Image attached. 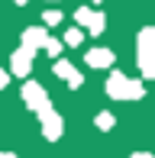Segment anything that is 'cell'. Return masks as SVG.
<instances>
[{
  "label": "cell",
  "instance_id": "6da1fadb",
  "mask_svg": "<svg viewBox=\"0 0 155 158\" xmlns=\"http://www.w3.org/2000/svg\"><path fill=\"white\" fill-rule=\"evenodd\" d=\"M110 94H113V97H139V94H142V87H139L136 81L129 84L123 74H113V81H110Z\"/></svg>",
  "mask_w": 155,
  "mask_h": 158
},
{
  "label": "cell",
  "instance_id": "7a4b0ae2",
  "mask_svg": "<svg viewBox=\"0 0 155 158\" xmlns=\"http://www.w3.org/2000/svg\"><path fill=\"white\" fill-rule=\"evenodd\" d=\"M13 68H16V74H23V71H29V48H26V52H19L16 58H13Z\"/></svg>",
  "mask_w": 155,
  "mask_h": 158
},
{
  "label": "cell",
  "instance_id": "3957f363",
  "mask_svg": "<svg viewBox=\"0 0 155 158\" xmlns=\"http://www.w3.org/2000/svg\"><path fill=\"white\" fill-rule=\"evenodd\" d=\"M87 61H90V64H110V61H113V55H110V52H90Z\"/></svg>",
  "mask_w": 155,
  "mask_h": 158
},
{
  "label": "cell",
  "instance_id": "277c9868",
  "mask_svg": "<svg viewBox=\"0 0 155 158\" xmlns=\"http://www.w3.org/2000/svg\"><path fill=\"white\" fill-rule=\"evenodd\" d=\"M23 94H26V97H29V103H36V106L42 103V90L36 87V84H29V87H26V90H23Z\"/></svg>",
  "mask_w": 155,
  "mask_h": 158
},
{
  "label": "cell",
  "instance_id": "5b68a950",
  "mask_svg": "<svg viewBox=\"0 0 155 158\" xmlns=\"http://www.w3.org/2000/svg\"><path fill=\"white\" fill-rule=\"evenodd\" d=\"M81 42V32H68V45H78Z\"/></svg>",
  "mask_w": 155,
  "mask_h": 158
},
{
  "label": "cell",
  "instance_id": "8992f818",
  "mask_svg": "<svg viewBox=\"0 0 155 158\" xmlns=\"http://www.w3.org/2000/svg\"><path fill=\"white\" fill-rule=\"evenodd\" d=\"M132 158H152V155H132Z\"/></svg>",
  "mask_w": 155,
  "mask_h": 158
},
{
  "label": "cell",
  "instance_id": "52a82bcc",
  "mask_svg": "<svg viewBox=\"0 0 155 158\" xmlns=\"http://www.w3.org/2000/svg\"><path fill=\"white\" fill-rule=\"evenodd\" d=\"M19 3H23V0H19Z\"/></svg>",
  "mask_w": 155,
  "mask_h": 158
}]
</instances>
